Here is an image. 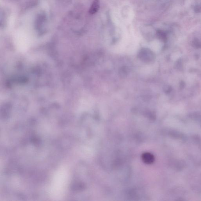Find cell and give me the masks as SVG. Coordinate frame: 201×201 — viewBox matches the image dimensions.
Masks as SVG:
<instances>
[{
	"instance_id": "3957f363",
	"label": "cell",
	"mask_w": 201,
	"mask_h": 201,
	"mask_svg": "<svg viewBox=\"0 0 201 201\" xmlns=\"http://www.w3.org/2000/svg\"><path fill=\"white\" fill-rule=\"evenodd\" d=\"M99 8V2L98 0H95L92 4L90 9L89 13L90 14H94L98 11Z\"/></svg>"
},
{
	"instance_id": "7a4b0ae2",
	"label": "cell",
	"mask_w": 201,
	"mask_h": 201,
	"mask_svg": "<svg viewBox=\"0 0 201 201\" xmlns=\"http://www.w3.org/2000/svg\"><path fill=\"white\" fill-rule=\"evenodd\" d=\"M142 159L144 162L147 164H151L154 160V157L149 153H145L142 155Z\"/></svg>"
},
{
	"instance_id": "6da1fadb",
	"label": "cell",
	"mask_w": 201,
	"mask_h": 201,
	"mask_svg": "<svg viewBox=\"0 0 201 201\" xmlns=\"http://www.w3.org/2000/svg\"><path fill=\"white\" fill-rule=\"evenodd\" d=\"M138 56L139 58L143 61L150 62L154 58V55L151 50L147 49H142L139 52Z\"/></svg>"
}]
</instances>
